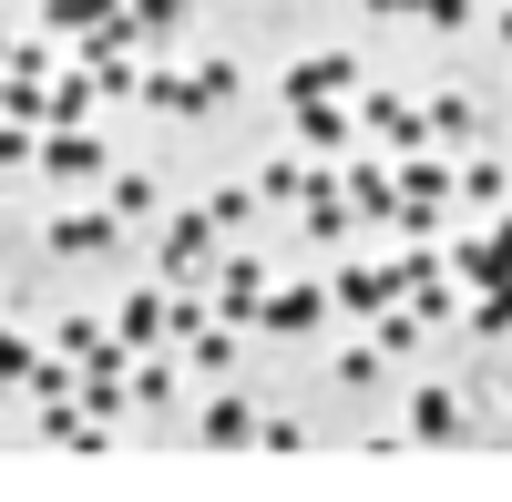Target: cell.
<instances>
[{"mask_svg":"<svg viewBox=\"0 0 512 502\" xmlns=\"http://www.w3.org/2000/svg\"><path fill=\"white\" fill-rule=\"evenodd\" d=\"M144 103L164 113V123H205V113H226L236 103V62H195V72H144Z\"/></svg>","mask_w":512,"mask_h":502,"instance_id":"6da1fadb","label":"cell"},{"mask_svg":"<svg viewBox=\"0 0 512 502\" xmlns=\"http://www.w3.org/2000/svg\"><path fill=\"white\" fill-rule=\"evenodd\" d=\"M267 287H277V267L256 257V246H226V257H216V287H205V298H216V318H226V328H256Z\"/></svg>","mask_w":512,"mask_h":502,"instance_id":"7a4b0ae2","label":"cell"},{"mask_svg":"<svg viewBox=\"0 0 512 502\" xmlns=\"http://www.w3.org/2000/svg\"><path fill=\"white\" fill-rule=\"evenodd\" d=\"M154 257H164V287H205V257H216V216H205V205H175Z\"/></svg>","mask_w":512,"mask_h":502,"instance_id":"3957f363","label":"cell"},{"mask_svg":"<svg viewBox=\"0 0 512 502\" xmlns=\"http://www.w3.org/2000/svg\"><path fill=\"white\" fill-rule=\"evenodd\" d=\"M41 175L52 185H93V175H113V154H103L93 123H52V134H41Z\"/></svg>","mask_w":512,"mask_h":502,"instance_id":"277c9868","label":"cell"},{"mask_svg":"<svg viewBox=\"0 0 512 502\" xmlns=\"http://www.w3.org/2000/svg\"><path fill=\"white\" fill-rule=\"evenodd\" d=\"M277 93H287V103H349V93H359V52H297Z\"/></svg>","mask_w":512,"mask_h":502,"instance_id":"5b68a950","label":"cell"},{"mask_svg":"<svg viewBox=\"0 0 512 502\" xmlns=\"http://www.w3.org/2000/svg\"><path fill=\"white\" fill-rule=\"evenodd\" d=\"M297 226H308V246H338L359 216H349V185H338V164H308V195H297Z\"/></svg>","mask_w":512,"mask_h":502,"instance_id":"8992f818","label":"cell"},{"mask_svg":"<svg viewBox=\"0 0 512 502\" xmlns=\"http://www.w3.org/2000/svg\"><path fill=\"white\" fill-rule=\"evenodd\" d=\"M472 431V390H410V421H400V441H461Z\"/></svg>","mask_w":512,"mask_h":502,"instance_id":"52a82bcc","label":"cell"},{"mask_svg":"<svg viewBox=\"0 0 512 502\" xmlns=\"http://www.w3.org/2000/svg\"><path fill=\"white\" fill-rule=\"evenodd\" d=\"M41 246H52V257H72V267H82V257L103 267L113 246H123V216H113V205H93V216H52V236H41Z\"/></svg>","mask_w":512,"mask_h":502,"instance_id":"ba28073f","label":"cell"},{"mask_svg":"<svg viewBox=\"0 0 512 502\" xmlns=\"http://www.w3.org/2000/svg\"><path fill=\"white\" fill-rule=\"evenodd\" d=\"M451 267H461V287H502V277H512V216H492L482 236H461Z\"/></svg>","mask_w":512,"mask_h":502,"instance_id":"9c48e42d","label":"cell"},{"mask_svg":"<svg viewBox=\"0 0 512 502\" xmlns=\"http://www.w3.org/2000/svg\"><path fill=\"white\" fill-rule=\"evenodd\" d=\"M318 318H328L318 287H267V308H256V328H267V339H308Z\"/></svg>","mask_w":512,"mask_h":502,"instance_id":"30bf717a","label":"cell"},{"mask_svg":"<svg viewBox=\"0 0 512 502\" xmlns=\"http://www.w3.org/2000/svg\"><path fill=\"white\" fill-rule=\"evenodd\" d=\"M359 123H369L379 144H400V154L431 144V123H420V103H410V93H369V113H359Z\"/></svg>","mask_w":512,"mask_h":502,"instance_id":"8fae6325","label":"cell"},{"mask_svg":"<svg viewBox=\"0 0 512 502\" xmlns=\"http://www.w3.org/2000/svg\"><path fill=\"white\" fill-rule=\"evenodd\" d=\"M390 298H400L390 267H338V287H328V308H349V318H379Z\"/></svg>","mask_w":512,"mask_h":502,"instance_id":"7c38bea8","label":"cell"},{"mask_svg":"<svg viewBox=\"0 0 512 502\" xmlns=\"http://www.w3.org/2000/svg\"><path fill=\"white\" fill-rule=\"evenodd\" d=\"M113 339L123 349H164V339H175V328H164V287H134V298L113 308Z\"/></svg>","mask_w":512,"mask_h":502,"instance_id":"4fadbf2b","label":"cell"},{"mask_svg":"<svg viewBox=\"0 0 512 502\" xmlns=\"http://www.w3.org/2000/svg\"><path fill=\"white\" fill-rule=\"evenodd\" d=\"M338 185H349V216H400V175L390 164H338Z\"/></svg>","mask_w":512,"mask_h":502,"instance_id":"5bb4252c","label":"cell"},{"mask_svg":"<svg viewBox=\"0 0 512 502\" xmlns=\"http://www.w3.org/2000/svg\"><path fill=\"white\" fill-rule=\"evenodd\" d=\"M297 144H308V154H349V144H359L349 103H297Z\"/></svg>","mask_w":512,"mask_h":502,"instance_id":"9a60e30c","label":"cell"},{"mask_svg":"<svg viewBox=\"0 0 512 502\" xmlns=\"http://www.w3.org/2000/svg\"><path fill=\"white\" fill-rule=\"evenodd\" d=\"M195 431H205V451H246V441H256V400H236V390H226V400H205V421H195Z\"/></svg>","mask_w":512,"mask_h":502,"instance_id":"2e32d148","label":"cell"},{"mask_svg":"<svg viewBox=\"0 0 512 502\" xmlns=\"http://www.w3.org/2000/svg\"><path fill=\"white\" fill-rule=\"evenodd\" d=\"M236 349H246V328H226V318H205L195 339H185V359L205 369V380H226V369H236Z\"/></svg>","mask_w":512,"mask_h":502,"instance_id":"e0dca14e","label":"cell"},{"mask_svg":"<svg viewBox=\"0 0 512 502\" xmlns=\"http://www.w3.org/2000/svg\"><path fill=\"white\" fill-rule=\"evenodd\" d=\"M420 123H431V144H472V93H431V103H420Z\"/></svg>","mask_w":512,"mask_h":502,"instance_id":"ac0fdd59","label":"cell"},{"mask_svg":"<svg viewBox=\"0 0 512 502\" xmlns=\"http://www.w3.org/2000/svg\"><path fill=\"white\" fill-rule=\"evenodd\" d=\"M113 11H134V0H41V21H52V31H93V21H113Z\"/></svg>","mask_w":512,"mask_h":502,"instance_id":"d6986e66","label":"cell"},{"mask_svg":"<svg viewBox=\"0 0 512 502\" xmlns=\"http://www.w3.org/2000/svg\"><path fill=\"white\" fill-rule=\"evenodd\" d=\"M93 103H103L93 72H62V82H52V123H93ZM52 123H41V134H52Z\"/></svg>","mask_w":512,"mask_h":502,"instance_id":"ffe728a7","label":"cell"},{"mask_svg":"<svg viewBox=\"0 0 512 502\" xmlns=\"http://www.w3.org/2000/svg\"><path fill=\"white\" fill-rule=\"evenodd\" d=\"M502 195H512V164H492V154L461 164V205H502Z\"/></svg>","mask_w":512,"mask_h":502,"instance_id":"44dd1931","label":"cell"},{"mask_svg":"<svg viewBox=\"0 0 512 502\" xmlns=\"http://www.w3.org/2000/svg\"><path fill=\"white\" fill-rule=\"evenodd\" d=\"M113 216H123V226H144V216H154V175H134V164H113Z\"/></svg>","mask_w":512,"mask_h":502,"instance_id":"7402d4cb","label":"cell"},{"mask_svg":"<svg viewBox=\"0 0 512 502\" xmlns=\"http://www.w3.org/2000/svg\"><path fill=\"white\" fill-rule=\"evenodd\" d=\"M103 328H113V318L72 308V318H52V349H62V359H93V339H103Z\"/></svg>","mask_w":512,"mask_h":502,"instance_id":"603a6c76","label":"cell"},{"mask_svg":"<svg viewBox=\"0 0 512 502\" xmlns=\"http://www.w3.org/2000/svg\"><path fill=\"white\" fill-rule=\"evenodd\" d=\"M205 216H216V236H246V226H256V195H246V185H216V195H205Z\"/></svg>","mask_w":512,"mask_h":502,"instance_id":"cb8c5ba5","label":"cell"},{"mask_svg":"<svg viewBox=\"0 0 512 502\" xmlns=\"http://www.w3.org/2000/svg\"><path fill=\"white\" fill-rule=\"evenodd\" d=\"M134 21H144V41H175L195 21V0H134Z\"/></svg>","mask_w":512,"mask_h":502,"instance_id":"d4e9b609","label":"cell"},{"mask_svg":"<svg viewBox=\"0 0 512 502\" xmlns=\"http://www.w3.org/2000/svg\"><path fill=\"white\" fill-rule=\"evenodd\" d=\"M472 328H482V339L512 328V277H502V287H472Z\"/></svg>","mask_w":512,"mask_h":502,"instance_id":"484cf974","label":"cell"},{"mask_svg":"<svg viewBox=\"0 0 512 502\" xmlns=\"http://www.w3.org/2000/svg\"><path fill=\"white\" fill-rule=\"evenodd\" d=\"M256 195H277V205H297V195H308V164H287V154H277V164H256Z\"/></svg>","mask_w":512,"mask_h":502,"instance_id":"4316f807","label":"cell"},{"mask_svg":"<svg viewBox=\"0 0 512 502\" xmlns=\"http://www.w3.org/2000/svg\"><path fill=\"white\" fill-rule=\"evenodd\" d=\"M379 380V339H349V349H338V390H369Z\"/></svg>","mask_w":512,"mask_h":502,"instance_id":"83f0119b","label":"cell"},{"mask_svg":"<svg viewBox=\"0 0 512 502\" xmlns=\"http://www.w3.org/2000/svg\"><path fill=\"white\" fill-rule=\"evenodd\" d=\"M134 410H175V369H164V359L134 369Z\"/></svg>","mask_w":512,"mask_h":502,"instance_id":"f1b7e54d","label":"cell"},{"mask_svg":"<svg viewBox=\"0 0 512 502\" xmlns=\"http://www.w3.org/2000/svg\"><path fill=\"white\" fill-rule=\"evenodd\" d=\"M410 308H420V328H451V318H461V298H451L441 277H431V287H410Z\"/></svg>","mask_w":512,"mask_h":502,"instance_id":"f546056e","label":"cell"},{"mask_svg":"<svg viewBox=\"0 0 512 502\" xmlns=\"http://www.w3.org/2000/svg\"><path fill=\"white\" fill-rule=\"evenodd\" d=\"M31 369H41V349L21 339V328H0V380H31Z\"/></svg>","mask_w":512,"mask_h":502,"instance_id":"4dcf8cb0","label":"cell"},{"mask_svg":"<svg viewBox=\"0 0 512 502\" xmlns=\"http://www.w3.org/2000/svg\"><path fill=\"white\" fill-rule=\"evenodd\" d=\"M0 164H41V123H0Z\"/></svg>","mask_w":512,"mask_h":502,"instance_id":"1f68e13d","label":"cell"},{"mask_svg":"<svg viewBox=\"0 0 512 502\" xmlns=\"http://www.w3.org/2000/svg\"><path fill=\"white\" fill-rule=\"evenodd\" d=\"M410 21H431V31H472V0H420Z\"/></svg>","mask_w":512,"mask_h":502,"instance_id":"d6a6232c","label":"cell"},{"mask_svg":"<svg viewBox=\"0 0 512 502\" xmlns=\"http://www.w3.org/2000/svg\"><path fill=\"white\" fill-rule=\"evenodd\" d=\"M11 72L21 82H52V41H11Z\"/></svg>","mask_w":512,"mask_h":502,"instance_id":"836d02e7","label":"cell"},{"mask_svg":"<svg viewBox=\"0 0 512 502\" xmlns=\"http://www.w3.org/2000/svg\"><path fill=\"white\" fill-rule=\"evenodd\" d=\"M359 11H379V21H410V11H420V0H359Z\"/></svg>","mask_w":512,"mask_h":502,"instance_id":"e575fe53","label":"cell"},{"mask_svg":"<svg viewBox=\"0 0 512 502\" xmlns=\"http://www.w3.org/2000/svg\"><path fill=\"white\" fill-rule=\"evenodd\" d=\"M502 41H512V0H502Z\"/></svg>","mask_w":512,"mask_h":502,"instance_id":"d590c367","label":"cell"}]
</instances>
